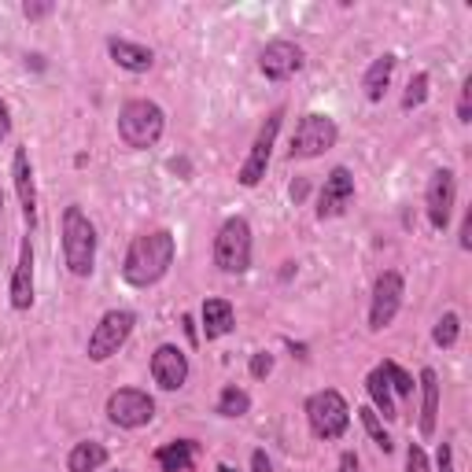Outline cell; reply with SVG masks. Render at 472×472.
<instances>
[{"label": "cell", "instance_id": "cell-1", "mask_svg": "<svg viewBox=\"0 0 472 472\" xmlns=\"http://www.w3.org/2000/svg\"><path fill=\"white\" fill-rule=\"evenodd\" d=\"M174 232L170 229H155V232H141L137 240L129 244L126 262H122V281L133 288H152L159 284L174 266Z\"/></svg>", "mask_w": 472, "mask_h": 472}, {"label": "cell", "instance_id": "cell-2", "mask_svg": "<svg viewBox=\"0 0 472 472\" xmlns=\"http://www.w3.org/2000/svg\"><path fill=\"white\" fill-rule=\"evenodd\" d=\"M166 129V115L159 104H152V100H129V104H122L118 111V137L126 148L133 152H144V148H155L159 137Z\"/></svg>", "mask_w": 472, "mask_h": 472}, {"label": "cell", "instance_id": "cell-3", "mask_svg": "<svg viewBox=\"0 0 472 472\" xmlns=\"http://www.w3.org/2000/svg\"><path fill=\"white\" fill-rule=\"evenodd\" d=\"M63 258L74 277H92L96 269V229L82 207L63 211Z\"/></svg>", "mask_w": 472, "mask_h": 472}, {"label": "cell", "instance_id": "cell-4", "mask_svg": "<svg viewBox=\"0 0 472 472\" xmlns=\"http://www.w3.org/2000/svg\"><path fill=\"white\" fill-rule=\"evenodd\" d=\"M307 421H310V432L318 435V440L332 443V440H340V435L347 432L351 406H347V398L336 388H325V391H314L307 398Z\"/></svg>", "mask_w": 472, "mask_h": 472}, {"label": "cell", "instance_id": "cell-5", "mask_svg": "<svg viewBox=\"0 0 472 472\" xmlns=\"http://www.w3.org/2000/svg\"><path fill=\"white\" fill-rule=\"evenodd\" d=\"M214 266L236 277L251 269V225L248 218H229L214 236Z\"/></svg>", "mask_w": 472, "mask_h": 472}, {"label": "cell", "instance_id": "cell-6", "mask_svg": "<svg viewBox=\"0 0 472 472\" xmlns=\"http://www.w3.org/2000/svg\"><path fill=\"white\" fill-rule=\"evenodd\" d=\"M340 141V129L328 115H302V122L295 126V137H292V148H288V159H318L325 155L328 148H336Z\"/></svg>", "mask_w": 472, "mask_h": 472}, {"label": "cell", "instance_id": "cell-7", "mask_svg": "<svg viewBox=\"0 0 472 472\" xmlns=\"http://www.w3.org/2000/svg\"><path fill=\"white\" fill-rule=\"evenodd\" d=\"M133 325H137V314H133V310H108L104 318H100V325L92 328V336H89V347H85L89 362H108L111 354H118L126 347V340H129Z\"/></svg>", "mask_w": 472, "mask_h": 472}, {"label": "cell", "instance_id": "cell-8", "mask_svg": "<svg viewBox=\"0 0 472 472\" xmlns=\"http://www.w3.org/2000/svg\"><path fill=\"white\" fill-rule=\"evenodd\" d=\"M281 118H284V111L277 108L274 115H269V118L262 122V129H258V137H255V144H251V152H248V159H244V166H240V174H236V181H240L244 188H255V185H258V181L266 178L269 155H274L277 133H281Z\"/></svg>", "mask_w": 472, "mask_h": 472}, {"label": "cell", "instance_id": "cell-9", "mask_svg": "<svg viewBox=\"0 0 472 472\" xmlns=\"http://www.w3.org/2000/svg\"><path fill=\"white\" fill-rule=\"evenodd\" d=\"M402 295H406V281H402L398 269H384L373 284V302H369V328L380 332L395 321V314L402 310Z\"/></svg>", "mask_w": 472, "mask_h": 472}, {"label": "cell", "instance_id": "cell-10", "mask_svg": "<svg viewBox=\"0 0 472 472\" xmlns=\"http://www.w3.org/2000/svg\"><path fill=\"white\" fill-rule=\"evenodd\" d=\"M108 417L118 428H144L155 417V398L141 388H118L108 398Z\"/></svg>", "mask_w": 472, "mask_h": 472}, {"label": "cell", "instance_id": "cell-11", "mask_svg": "<svg viewBox=\"0 0 472 472\" xmlns=\"http://www.w3.org/2000/svg\"><path fill=\"white\" fill-rule=\"evenodd\" d=\"M454 204H458V178H454V170H435L432 181H428V192H424V211H428L432 229L443 232L450 225Z\"/></svg>", "mask_w": 472, "mask_h": 472}, {"label": "cell", "instance_id": "cell-12", "mask_svg": "<svg viewBox=\"0 0 472 472\" xmlns=\"http://www.w3.org/2000/svg\"><path fill=\"white\" fill-rule=\"evenodd\" d=\"M258 66H262V74H266L269 82H288L292 74L302 71V48H299L295 41L277 38V41H269V45L262 48Z\"/></svg>", "mask_w": 472, "mask_h": 472}, {"label": "cell", "instance_id": "cell-13", "mask_svg": "<svg viewBox=\"0 0 472 472\" xmlns=\"http://www.w3.org/2000/svg\"><path fill=\"white\" fill-rule=\"evenodd\" d=\"M351 199H354V178L347 166H336V170L325 178L321 185V196H318V218H340L347 207H351Z\"/></svg>", "mask_w": 472, "mask_h": 472}, {"label": "cell", "instance_id": "cell-14", "mask_svg": "<svg viewBox=\"0 0 472 472\" xmlns=\"http://www.w3.org/2000/svg\"><path fill=\"white\" fill-rule=\"evenodd\" d=\"M152 380L162 391H181L185 380H188V354L181 347H174V344H162L152 354Z\"/></svg>", "mask_w": 472, "mask_h": 472}, {"label": "cell", "instance_id": "cell-15", "mask_svg": "<svg viewBox=\"0 0 472 472\" xmlns=\"http://www.w3.org/2000/svg\"><path fill=\"white\" fill-rule=\"evenodd\" d=\"M12 178H15V192H19V204H22V218L33 229V222H38V185H33V166H30L26 148H15Z\"/></svg>", "mask_w": 472, "mask_h": 472}, {"label": "cell", "instance_id": "cell-16", "mask_svg": "<svg viewBox=\"0 0 472 472\" xmlns=\"http://www.w3.org/2000/svg\"><path fill=\"white\" fill-rule=\"evenodd\" d=\"M12 307L15 310H30L33 307V248H30V236L19 248V266L12 274Z\"/></svg>", "mask_w": 472, "mask_h": 472}, {"label": "cell", "instance_id": "cell-17", "mask_svg": "<svg viewBox=\"0 0 472 472\" xmlns=\"http://www.w3.org/2000/svg\"><path fill=\"white\" fill-rule=\"evenodd\" d=\"M108 52H111V59L122 66V71H129V74H144V71H152V63H155V52L148 45L126 41V38H111Z\"/></svg>", "mask_w": 472, "mask_h": 472}, {"label": "cell", "instance_id": "cell-18", "mask_svg": "<svg viewBox=\"0 0 472 472\" xmlns=\"http://www.w3.org/2000/svg\"><path fill=\"white\" fill-rule=\"evenodd\" d=\"M435 421H440V373L435 369H421V435L432 440Z\"/></svg>", "mask_w": 472, "mask_h": 472}, {"label": "cell", "instance_id": "cell-19", "mask_svg": "<svg viewBox=\"0 0 472 472\" xmlns=\"http://www.w3.org/2000/svg\"><path fill=\"white\" fill-rule=\"evenodd\" d=\"M199 314H204V336H207V340H222V336H229L232 325H236V314H232L229 299H207Z\"/></svg>", "mask_w": 472, "mask_h": 472}, {"label": "cell", "instance_id": "cell-20", "mask_svg": "<svg viewBox=\"0 0 472 472\" xmlns=\"http://www.w3.org/2000/svg\"><path fill=\"white\" fill-rule=\"evenodd\" d=\"M391 74H395V56H391V52L369 63V71H365V78H362V89H365L369 104H380V100H384V92H388V85H391Z\"/></svg>", "mask_w": 472, "mask_h": 472}, {"label": "cell", "instance_id": "cell-21", "mask_svg": "<svg viewBox=\"0 0 472 472\" xmlns=\"http://www.w3.org/2000/svg\"><path fill=\"white\" fill-rule=\"evenodd\" d=\"M365 391H369V398H373V410H377V417H384V421H395L398 417V406H395V391H391V384H388V377H384V369L377 365L373 373L365 377Z\"/></svg>", "mask_w": 472, "mask_h": 472}, {"label": "cell", "instance_id": "cell-22", "mask_svg": "<svg viewBox=\"0 0 472 472\" xmlns=\"http://www.w3.org/2000/svg\"><path fill=\"white\" fill-rule=\"evenodd\" d=\"M155 461L162 472H192L196 465V443L192 440H174L155 450Z\"/></svg>", "mask_w": 472, "mask_h": 472}, {"label": "cell", "instance_id": "cell-23", "mask_svg": "<svg viewBox=\"0 0 472 472\" xmlns=\"http://www.w3.org/2000/svg\"><path fill=\"white\" fill-rule=\"evenodd\" d=\"M104 465H108V447L96 443V440L74 443L71 458H66V472H100Z\"/></svg>", "mask_w": 472, "mask_h": 472}, {"label": "cell", "instance_id": "cell-24", "mask_svg": "<svg viewBox=\"0 0 472 472\" xmlns=\"http://www.w3.org/2000/svg\"><path fill=\"white\" fill-rule=\"evenodd\" d=\"M248 410H251V395H248L244 388H236V384L222 388V395H218V402H214V414H218V417H244Z\"/></svg>", "mask_w": 472, "mask_h": 472}, {"label": "cell", "instance_id": "cell-25", "mask_svg": "<svg viewBox=\"0 0 472 472\" xmlns=\"http://www.w3.org/2000/svg\"><path fill=\"white\" fill-rule=\"evenodd\" d=\"M358 414H362V424H365V432H369V440H373L384 454H391V450H395V440L388 435V428H384V421L377 417V410L365 406V410H358Z\"/></svg>", "mask_w": 472, "mask_h": 472}, {"label": "cell", "instance_id": "cell-26", "mask_svg": "<svg viewBox=\"0 0 472 472\" xmlns=\"http://www.w3.org/2000/svg\"><path fill=\"white\" fill-rule=\"evenodd\" d=\"M458 336H461V318L450 310V314H443L440 321H435V328H432V344H435V347H454V344H458Z\"/></svg>", "mask_w": 472, "mask_h": 472}, {"label": "cell", "instance_id": "cell-27", "mask_svg": "<svg viewBox=\"0 0 472 472\" xmlns=\"http://www.w3.org/2000/svg\"><path fill=\"white\" fill-rule=\"evenodd\" d=\"M380 369H384V377H388V384H391V391L398 398H414V377L406 373V369L395 365V362H384Z\"/></svg>", "mask_w": 472, "mask_h": 472}, {"label": "cell", "instance_id": "cell-28", "mask_svg": "<svg viewBox=\"0 0 472 472\" xmlns=\"http://www.w3.org/2000/svg\"><path fill=\"white\" fill-rule=\"evenodd\" d=\"M424 100H428V74H424V71H417V74L410 78L406 92H402V111H414V108H421Z\"/></svg>", "mask_w": 472, "mask_h": 472}, {"label": "cell", "instance_id": "cell-29", "mask_svg": "<svg viewBox=\"0 0 472 472\" xmlns=\"http://www.w3.org/2000/svg\"><path fill=\"white\" fill-rule=\"evenodd\" d=\"M269 373H274V354H266V351L251 354V377H255V380H266Z\"/></svg>", "mask_w": 472, "mask_h": 472}, {"label": "cell", "instance_id": "cell-30", "mask_svg": "<svg viewBox=\"0 0 472 472\" xmlns=\"http://www.w3.org/2000/svg\"><path fill=\"white\" fill-rule=\"evenodd\" d=\"M472 78H465V85H461V100H458V122H472Z\"/></svg>", "mask_w": 472, "mask_h": 472}, {"label": "cell", "instance_id": "cell-31", "mask_svg": "<svg viewBox=\"0 0 472 472\" xmlns=\"http://www.w3.org/2000/svg\"><path fill=\"white\" fill-rule=\"evenodd\" d=\"M406 472H428V454L417 443H410V450H406Z\"/></svg>", "mask_w": 472, "mask_h": 472}, {"label": "cell", "instance_id": "cell-32", "mask_svg": "<svg viewBox=\"0 0 472 472\" xmlns=\"http://www.w3.org/2000/svg\"><path fill=\"white\" fill-rule=\"evenodd\" d=\"M435 465H440V472H454V450H450V443H440V454H435Z\"/></svg>", "mask_w": 472, "mask_h": 472}, {"label": "cell", "instance_id": "cell-33", "mask_svg": "<svg viewBox=\"0 0 472 472\" xmlns=\"http://www.w3.org/2000/svg\"><path fill=\"white\" fill-rule=\"evenodd\" d=\"M52 8L56 4H22V15L26 19H45V15H52Z\"/></svg>", "mask_w": 472, "mask_h": 472}, {"label": "cell", "instance_id": "cell-34", "mask_svg": "<svg viewBox=\"0 0 472 472\" xmlns=\"http://www.w3.org/2000/svg\"><path fill=\"white\" fill-rule=\"evenodd\" d=\"M251 472H274V461L266 458V450H255V454H251Z\"/></svg>", "mask_w": 472, "mask_h": 472}, {"label": "cell", "instance_id": "cell-35", "mask_svg": "<svg viewBox=\"0 0 472 472\" xmlns=\"http://www.w3.org/2000/svg\"><path fill=\"white\" fill-rule=\"evenodd\" d=\"M461 248L465 251L472 248V211H465V218H461Z\"/></svg>", "mask_w": 472, "mask_h": 472}, {"label": "cell", "instance_id": "cell-36", "mask_svg": "<svg viewBox=\"0 0 472 472\" xmlns=\"http://www.w3.org/2000/svg\"><path fill=\"white\" fill-rule=\"evenodd\" d=\"M336 472H358V458L347 450V454L340 458V465H336Z\"/></svg>", "mask_w": 472, "mask_h": 472}, {"label": "cell", "instance_id": "cell-37", "mask_svg": "<svg viewBox=\"0 0 472 472\" xmlns=\"http://www.w3.org/2000/svg\"><path fill=\"white\" fill-rule=\"evenodd\" d=\"M0 129H12V118H8V104H4V100H0Z\"/></svg>", "mask_w": 472, "mask_h": 472}, {"label": "cell", "instance_id": "cell-38", "mask_svg": "<svg viewBox=\"0 0 472 472\" xmlns=\"http://www.w3.org/2000/svg\"><path fill=\"white\" fill-rule=\"evenodd\" d=\"M218 472H236V468L232 465H218Z\"/></svg>", "mask_w": 472, "mask_h": 472}, {"label": "cell", "instance_id": "cell-39", "mask_svg": "<svg viewBox=\"0 0 472 472\" xmlns=\"http://www.w3.org/2000/svg\"><path fill=\"white\" fill-rule=\"evenodd\" d=\"M0 211H4V192H0Z\"/></svg>", "mask_w": 472, "mask_h": 472}, {"label": "cell", "instance_id": "cell-40", "mask_svg": "<svg viewBox=\"0 0 472 472\" xmlns=\"http://www.w3.org/2000/svg\"><path fill=\"white\" fill-rule=\"evenodd\" d=\"M0 137H4V129H0Z\"/></svg>", "mask_w": 472, "mask_h": 472}, {"label": "cell", "instance_id": "cell-41", "mask_svg": "<svg viewBox=\"0 0 472 472\" xmlns=\"http://www.w3.org/2000/svg\"><path fill=\"white\" fill-rule=\"evenodd\" d=\"M118 472H122V468H118Z\"/></svg>", "mask_w": 472, "mask_h": 472}]
</instances>
